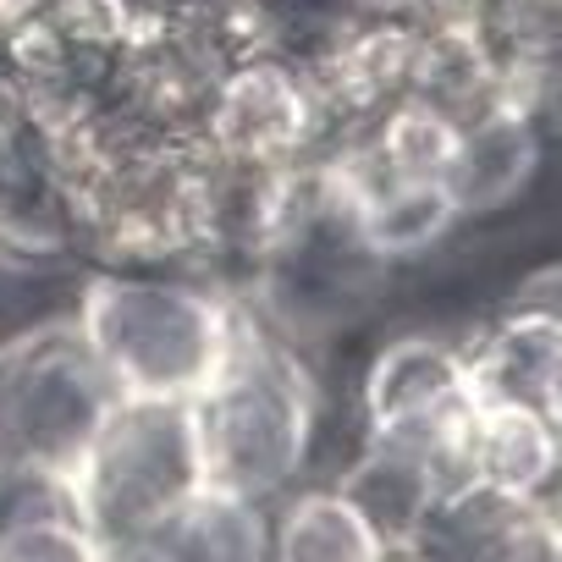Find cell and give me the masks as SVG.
<instances>
[{"instance_id": "15", "label": "cell", "mask_w": 562, "mask_h": 562, "mask_svg": "<svg viewBox=\"0 0 562 562\" xmlns=\"http://www.w3.org/2000/svg\"><path fill=\"white\" fill-rule=\"evenodd\" d=\"M381 540L337 496V485H310L281 496L270 513V562H381Z\"/></svg>"}, {"instance_id": "11", "label": "cell", "mask_w": 562, "mask_h": 562, "mask_svg": "<svg viewBox=\"0 0 562 562\" xmlns=\"http://www.w3.org/2000/svg\"><path fill=\"white\" fill-rule=\"evenodd\" d=\"M469 480L507 496H551L562 480V419L529 403H474Z\"/></svg>"}, {"instance_id": "3", "label": "cell", "mask_w": 562, "mask_h": 562, "mask_svg": "<svg viewBox=\"0 0 562 562\" xmlns=\"http://www.w3.org/2000/svg\"><path fill=\"white\" fill-rule=\"evenodd\" d=\"M204 447L193 403L116 397L83 458L72 463L78 518L105 540H149L204 491Z\"/></svg>"}, {"instance_id": "2", "label": "cell", "mask_w": 562, "mask_h": 562, "mask_svg": "<svg viewBox=\"0 0 562 562\" xmlns=\"http://www.w3.org/2000/svg\"><path fill=\"white\" fill-rule=\"evenodd\" d=\"M204 480L254 502L288 496L310 463L321 386L293 337H281L254 299H243L237 342L204 397H193Z\"/></svg>"}, {"instance_id": "7", "label": "cell", "mask_w": 562, "mask_h": 562, "mask_svg": "<svg viewBox=\"0 0 562 562\" xmlns=\"http://www.w3.org/2000/svg\"><path fill=\"white\" fill-rule=\"evenodd\" d=\"M0 254L7 259L72 254V193L45 127L29 111L0 122Z\"/></svg>"}, {"instance_id": "8", "label": "cell", "mask_w": 562, "mask_h": 562, "mask_svg": "<svg viewBox=\"0 0 562 562\" xmlns=\"http://www.w3.org/2000/svg\"><path fill=\"white\" fill-rule=\"evenodd\" d=\"M408 67H414V34L392 29V23H375V18H353L342 34H331L310 61V83L326 105V122H331V138L326 149L375 122L386 105H397L408 94Z\"/></svg>"}, {"instance_id": "17", "label": "cell", "mask_w": 562, "mask_h": 562, "mask_svg": "<svg viewBox=\"0 0 562 562\" xmlns=\"http://www.w3.org/2000/svg\"><path fill=\"white\" fill-rule=\"evenodd\" d=\"M50 518H78L72 474L50 463H0V540Z\"/></svg>"}, {"instance_id": "14", "label": "cell", "mask_w": 562, "mask_h": 562, "mask_svg": "<svg viewBox=\"0 0 562 562\" xmlns=\"http://www.w3.org/2000/svg\"><path fill=\"white\" fill-rule=\"evenodd\" d=\"M149 540L160 562H270V502L204 485Z\"/></svg>"}, {"instance_id": "22", "label": "cell", "mask_w": 562, "mask_h": 562, "mask_svg": "<svg viewBox=\"0 0 562 562\" xmlns=\"http://www.w3.org/2000/svg\"><path fill=\"white\" fill-rule=\"evenodd\" d=\"M23 12H29V0H0V40H7V29H12Z\"/></svg>"}, {"instance_id": "10", "label": "cell", "mask_w": 562, "mask_h": 562, "mask_svg": "<svg viewBox=\"0 0 562 562\" xmlns=\"http://www.w3.org/2000/svg\"><path fill=\"white\" fill-rule=\"evenodd\" d=\"M469 381L480 403H529L557 414L562 397V326L546 315L502 304L496 321H485L469 342Z\"/></svg>"}, {"instance_id": "19", "label": "cell", "mask_w": 562, "mask_h": 562, "mask_svg": "<svg viewBox=\"0 0 562 562\" xmlns=\"http://www.w3.org/2000/svg\"><path fill=\"white\" fill-rule=\"evenodd\" d=\"M0 562H111V557L83 518H50L0 540Z\"/></svg>"}, {"instance_id": "4", "label": "cell", "mask_w": 562, "mask_h": 562, "mask_svg": "<svg viewBox=\"0 0 562 562\" xmlns=\"http://www.w3.org/2000/svg\"><path fill=\"white\" fill-rule=\"evenodd\" d=\"M116 397L78 321L0 342V463H50L72 474Z\"/></svg>"}, {"instance_id": "1", "label": "cell", "mask_w": 562, "mask_h": 562, "mask_svg": "<svg viewBox=\"0 0 562 562\" xmlns=\"http://www.w3.org/2000/svg\"><path fill=\"white\" fill-rule=\"evenodd\" d=\"M72 321L122 397L193 403L232 359L243 293L182 270H94Z\"/></svg>"}, {"instance_id": "6", "label": "cell", "mask_w": 562, "mask_h": 562, "mask_svg": "<svg viewBox=\"0 0 562 562\" xmlns=\"http://www.w3.org/2000/svg\"><path fill=\"white\" fill-rule=\"evenodd\" d=\"M331 138L326 105L304 72V61L288 56H248L237 61L204 116V149L221 160L248 166H293L321 155Z\"/></svg>"}, {"instance_id": "13", "label": "cell", "mask_w": 562, "mask_h": 562, "mask_svg": "<svg viewBox=\"0 0 562 562\" xmlns=\"http://www.w3.org/2000/svg\"><path fill=\"white\" fill-rule=\"evenodd\" d=\"M408 94L436 105L441 116H452L463 127L480 111L513 100V72H507V61L496 56V45L480 23H447V29L414 40Z\"/></svg>"}, {"instance_id": "23", "label": "cell", "mask_w": 562, "mask_h": 562, "mask_svg": "<svg viewBox=\"0 0 562 562\" xmlns=\"http://www.w3.org/2000/svg\"><path fill=\"white\" fill-rule=\"evenodd\" d=\"M144 7H166V12H182V7H210V0H144Z\"/></svg>"}, {"instance_id": "12", "label": "cell", "mask_w": 562, "mask_h": 562, "mask_svg": "<svg viewBox=\"0 0 562 562\" xmlns=\"http://www.w3.org/2000/svg\"><path fill=\"white\" fill-rule=\"evenodd\" d=\"M337 496L359 513V524L381 540V551H408L425 540L430 513L441 502V485L430 480V469L403 452V447H381V441H359L353 463L331 480Z\"/></svg>"}, {"instance_id": "16", "label": "cell", "mask_w": 562, "mask_h": 562, "mask_svg": "<svg viewBox=\"0 0 562 562\" xmlns=\"http://www.w3.org/2000/svg\"><path fill=\"white\" fill-rule=\"evenodd\" d=\"M452 226H463V221L441 182H386L353 204V232L381 265L419 259V254L441 248Z\"/></svg>"}, {"instance_id": "18", "label": "cell", "mask_w": 562, "mask_h": 562, "mask_svg": "<svg viewBox=\"0 0 562 562\" xmlns=\"http://www.w3.org/2000/svg\"><path fill=\"white\" fill-rule=\"evenodd\" d=\"M144 12V0H29V18L56 29L89 56H116Z\"/></svg>"}, {"instance_id": "20", "label": "cell", "mask_w": 562, "mask_h": 562, "mask_svg": "<svg viewBox=\"0 0 562 562\" xmlns=\"http://www.w3.org/2000/svg\"><path fill=\"white\" fill-rule=\"evenodd\" d=\"M507 304H513V310H529V315H546L551 326H562V259L529 270L518 288L507 293Z\"/></svg>"}, {"instance_id": "21", "label": "cell", "mask_w": 562, "mask_h": 562, "mask_svg": "<svg viewBox=\"0 0 562 562\" xmlns=\"http://www.w3.org/2000/svg\"><path fill=\"white\" fill-rule=\"evenodd\" d=\"M381 562H447V557L430 551V546H408V551H392V557H381Z\"/></svg>"}, {"instance_id": "9", "label": "cell", "mask_w": 562, "mask_h": 562, "mask_svg": "<svg viewBox=\"0 0 562 562\" xmlns=\"http://www.w3.org/2000/svg\"><path fill=\"white\" fill-rule=\"evenodd\" d=\"M540 149H546V133L513 100L480 111L474 122H463L458 127V155L441 177L447 199L458 204V221L507 210L529 188V177L540 166Z\"/></svg>"}, {"instance_id": "5", "label": "cell", "mask_w": 562, "mask_h": 562, "mask_svg": "<svg viewBox=\"0 0 562 562\" xmlns=\"http://www.w3.org/2000/svg\"><path fill=\"white\" fill-rule=\"evenodd\" d=\"M474 403L480 397L469 381L463 337L403 331L370 359V370L359 381V419H364L359 441L414 452L447 496V491L469 485Z\"/></svg>"}]
</instances>
